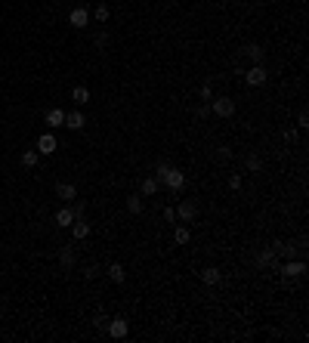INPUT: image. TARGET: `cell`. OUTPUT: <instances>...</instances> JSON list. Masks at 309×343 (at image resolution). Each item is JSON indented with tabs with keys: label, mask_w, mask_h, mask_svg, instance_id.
Masks as SVG:
<instances>
[{
	"label": "cell",
	"mask_w": 309,
	"mask_h": 343,
	"mask_svg": "<svg viewBox=\"0 0 309 343\" xmlns=\"http://www.w3.org/2000/svg\"><path fill=\"white\" fill-rule=\"evenodd\" d=\"M155 179L161 182V186H167L170 192H179L182 186H186V173H182L179 167H173V164H164V161H158V167H155Z\"/></svg>",
	"instance_id": "6da1fadb"
},
{
	"label": "cell",
	"mask_w": 309,
	"mask_h": 343,
	"mask_svg": "<svg viewBox=\"0 0 309 343\" xmlns=\"http://www.w3.org/2000/svg\"><path fill=\"white\" fill-rule=\"evenodd\" d=\"M278 272H281L288 281H291V278H300L303 272H306V260H303V257H294V260H288V263H278Z\"/></svg>",
	"instance_id": "7a4b0ae2"
},
{
	"label": "cell",
	"mask_w": 309,
	"mask_h": 343,
	"mask_svg": "<svg viewBox=\"0 0 309 343\" xmlns=\"http://www.w3.org/2000/svg\"><path fill=\"white\" fill-rule=\"evenodd\" d=\"M210 111L216 114V118H232V114H235V99L216 96V99H210Z\"/></svg>",
	"instance_id": "3957f363"
},
{
	"label": "cell",
	"mask_w": 309,
	"mask_h": 343,
	"mask_svg": "<svg viewBox=\"0 0 309 343\" xmlns=\"http://www.w3.org/2000/svg\"><path fill=\"white\" fill-rule=\"evenodd\" d=\"M108 334L111 337H118V340H124V337H127L130 334V325H127V318H124V315H114V318H108Z\"/></svg>",
	"instance_id": "277c9868"
},
{
	"label": "cell",
	"mask_w": 309,
	"mask_h": 343,
	"mask_svg": "<svg viewBox=\"0 0 309 343\" xmlns=\"http://www.w3.org/2000/svg\"><path fill=\"white\" fill-rule=\"evenodd\" d=\"M244 74V81L250 84V87H263V84H266V65H254V68H247V71H241Z\"/></svg>",
	"instance_id": "5b68a950"
},
{
	"label": "cell",
	"mask_w": 309,
	"mask_h": 343,
	"mask_svg": "<svg viewBox=\"0 0 309 343\" xmlns=\"http://www.w3.org/2000/svg\"><path fill=\"white\" fill-rule=\"evenodd\" d=\"M198 216V204L192 201V198H186V201H179V207H176V220H182V223H192Z\"/></svg>",
	"instance_id": "8992f818"
},
{
	"label": "cell",
	"mask_w": 309,
	"mask_h": 343,
	"mask_svg": "<svg viewBox=\"0 0 309 343\" xmlns=\"http://www.w3.org/2000/svg\"><path fill=\"white\" fill-rule=\"evenodd\" d=\"M68 25L71 28H87L90 25V9L87 6H74L71 13H68Z\"/></svg>",
	"instance_id": "52a82bcc"
},
{
	"label": "cell",
	"mask_w": 309,
	"mask_h": 343,
	"mask_svg": "<svg viewBox=\"0 0 309 343\" xmlns=\"http://www.w3.org/2000/svg\"><path fill=\"white\" fill-rule=\"evenodd\" d=\"M56 136L53 133H40V139H37V155H53L56 152Z\"/></svg>",
	"instance_id": "ba28073f"
},
{
	"label": "cell",
	"mask_w": 309,
	"mask_h": 343,
	"mask_svg": "<svg viewBox=\"0 0 309 343\" xmlns=\"http://www.w3.org/2000/svg\"><path fill=\"white\" fill-rule=\"evenodd\" d=\"M257 263H260V266H266V269H278V254L272 247H263L260 257H257Z\"/></svg>",
	"instance_id": "9c48e42d"
},
{
	"label": "cell",
	"mask_w": 309,
	"mask_h": 343,
	"mask_svg": "<svg viewBox=\"0 0 309 343\" xmlns=\"http://www.w3.org/2000/svg\"><path fill=\"white\" fill-rule=\"evenodd\" d=\"M244 56H247L254 65H263V62H266V50H263L260 43H247V47H244Z\"/></svg>",
	"instance_id": "30bf717a"
},
{
	"label": "cell",
	"mask_w": 309,
	"mask_h": 343,
	"mask_svg": "<svg viewBox=\"0 0 309 343\" xmlns=\"http://www.w3.org/2000/svg\"><path fill=\"white\" fill-rule=\"evenodd\" d=\"M278 254L284 257V260H294V257H303L306 250H300V244L297 241H281V247H278Z\"/></svg>",
	"instance_id": "8fae6325"
},
{
	"label": "cell",
	"mask_w": 309,
	"mask_h": 343,
	"mask_svg": "<svg viewBox=\"0 0 309 343\" xmlns=\"http://www.w3.org/2000/svg\"><path fill=\"white\" fill-rule=\"evenodd\" d=\"M84 124H87L84 111H65V127H68V130H81Z\"/></svg>",
	"instance_id": "7c38bea8"
},
{
	"label": "cell",
	"mask_w": 309,
	"mask_h": 343,
	"mask_svg": "<svg viewBox=\"0 0 309 343\" xmlns=\"http://www.w3.org/2000/svg\"><path fill=\"white\" fill-rule=\"evenodd\" d=\"M56 195H59L62 201H68V204H71V201L77 198V189L71 186V182H59V186H56Z\"/></svg>",
	"instance_id": "4fadbf2b"
},
{
	"label": "cell",
	"mask_w": 309,
	"mask_h": 343,
	"mask_svg": "<svg viewBox=\"0 0 309 343\" xmlns=\"http://www.w3.org/2000/svg\"><path fill=\"white\" fill-rule=\"evenodd\" d=\"M47 127H53V130L56 127H65V111L62 108H50L47 111Z\"/></svg>",
	"instance_id": "5bb4252c"
},
{
	"label": "cell",
	"mask_w": 309,
	"mask_h": 343,
	"mask_svg": "<svg viewBox=\"0 0 309 343\" xmlns=\"http://www.w3.org/2000/svg\"><path fill=\"white\" fill-rule=\"evenodd\" d=\"M71 223H74V213H71V207H62V210H56V226H62V229H71Z\"/></svg>",
	"instance_id": "9a60e30c"
},
{
	"label": "cell",
	"mask_w": 309,
	"mask_h": 343,
	"mask_svg": "<svg viewBox=\"0 0 309 343\" xmlns=\"http://www.w3.org/2000/svg\"><path fill=\"white\" fill-rule=\"evenodd\" d=\"M105 272H108V278H111L114 284H121L124 278H127V269H124V266H121V263H111V266H108Z\"/></svg>",
	"instance_id": "2e32d148"
},
{
	"label": "cell",
	"mask_w": 309,
	"mask_h": 343,
	"mask_svg": "<svg viewBox=\"0 0 309 343\" xmlns=\"http://www.w3.org/2000/svg\"><path fill=\"white\" fill-rule=\"evenodd\" d=\"M173 241H176V244H189V241H192V229H189L186 223L173 229Z\"/></svg>",
	"instance_id": "e0dca14e"
},
{
	"label": "cell",
	"mask_w": 309,
	"mask_h": 343,
	"mask_svg": "<svg viewBox=\"0 0 309 343\" xmlns=\"http://www.w3.org/2000/svg\"><path fill=\"white\" fill-rule=\"evenodd\" d=\"M71 235L77 238V241H81V238H87V235H90V223H87V220H74V223H71Z\"/></svg>",
	"instance_id": "ac0fdd59"
},
{
	"label": "cell",
	"mask_w": 309,
	"mask_h": 343,
	"mask_svg": "<svg viewBox=\"0 0 309 343\" xmlns=\"http://www.w3.org/2000/svg\"><path fill=\"white\" fill-rule=\"evenodd\" d=\"M220 269H213V266H207V269H201V281L204 284H220Z\"/></svg>",
	"instance_id": "d6986e66"
},
{
	"label": "cell",
	"mask_w": 309,
	"mask_h": 343,
	"mask_svg": "<svg viewBox=\"0 0 309 343\" xmlns=\"http://www.w3.org/2000/svg\"><path fill=\"white\" fill-rule=\"evenodd\" d=\"M244 167H247V173H260V170H263V158L260 155H247L244 158Z\"/></svg>",
	"instance_id": "ffe728a7"
},
{
	"label": "cell",
	"mask_w": 309,
	"mask_h": 343,
	"mask_svg": "<svg viewBox=\"0 0 309 343\" xmlns=\"http://www.w3.org/2000/svg\"><path fill=\"white\" fill-rule=\"evenodd\" d=\"M142 207H145V204H142V195H127V210H130V213L139 216Z\"/></svg>",
	"instance_id": "44dd1931"
},
{
	"label": "cell",
	"mask_w": 309,
	"mask_h": 343,
	"mask_svg": "<svg viewBox=\"0 0 309 343\" xmlns=\"http://www.w3.org/2000/svg\"><path fill=\"white\" fill-rule=\"evenodd\" d=\"M71 99L77 102V105H87V102H90V90L87 87H74L71 90Z\"/></svg>",
	"instance_id": "7402d4cb"
},
{
	"label": "cell",
	"mask_w": 309,
	"mask_h": 343,
	"mask_svg": "<svg viewBox=\"0 0 309 343\" xmlns=\"http://www.w3.org/2000/svg\"><path fill=\"white\" fill-rule=\"evenodd\" d=\"M158 189H161V182H158L155 176H145V179H142V195H155Z\"/></svg>",
	"instance_id": "603a6c76"
},
{
	"label": "cell",
	"mask_w": 309,
	"mask_h": 343,
	"mask_svg": "<svg viewBox=\"0 0 309 343\" xmlns=\"http://www.w3.org/2000/svg\"><path fill=\"white\" fill-rule=\"evenodd\" d=\"M37 158H40V155H37V148H28V152H22V164L31 170L34 164H37Z\"/></svg>",
	"instance_id": "cb8c5ba5"
},
{
	"label": "cell",
	"mask_w": 309,
	"mask_h": 343,
	"mask_svg": "<svg viewBox=\"0 0 309 343\" xmlns=\"http://www.w3.org/2000/svg\"><path fill=\"white\" fill-rule=\"evenodd\" d=\"M59 263L71 269V266H74V250H71V247H62V250H59Z\"/></svg>",
	"instance_id": "d4e9b609"
},
{
	"label": "cell",
	"mask_w": 309,
	"mask_h": 343,
	"mask_svg": "<svg viewBox=\"0 0 309 343\" xmlns=\"http://www.w3.org/2000/svg\"><path fill=\"white\" fill-rule=\"evenodd\" d=\"M108 16H111V9H108L105 3H99V6L93 9V19H96V22H108Z\"/></svg>",
	"instance_id": "484cf974"
},
{
	"label": "cell",
	"mask_w": 309,
	"mask_h": 343,
	"mask_svg": "<svg viewBox=\"0 0 309 343\" xmlns=\"http://www.w3.org/2000/svg\"><path fill=\"white\" fill-rule=\"evenodd\" d=\"M93 47H96V50H105V47H108V31H96Z\"/></svg>",
	"instance_id": "4316f807"
},
{
	"label": "cell",
	"mask_w": 309,
	"mask_h": 343,
	"mask_svg": "<svg viewBox=\"0 0 309 343\" xmlns=\"http://www.w3.org/2000/svg\"><path fill=\"white\" fill-rule=\"evenodd\" d=\"M71 213H74V220H87V201H74Z\"/></svg>",
	"instance_id": "83f0119b"
},
{
	"label": "cell",
	"mask_w": 309,
	"mask_h": 343,
	"mask_svg": "<svg viewBox=\"0 0 309 343\" xmlns=\"http://www.w3.org/2000/svg\"><path fill=\"white\" fill-rule=\"evenodd\" d=\"M99 275H102V266H99V263H93V266L84 269V278H87V281H93V278H99Z\"/></svg>",
	"instance_id": "f1b7e54d"
},
{
	"label": "cell",
	"mask_w": 309,
	"mask_h": 343,
	"mask_svg": "<svg viewBox=\"0 0 309 343\" xmlns=\"http://www.w3.org/2000/svg\"><path fill=\"white\" fill-rule=\"evenodd\" d=\"M244 186V179H241V173H232V176H229V189H232V192H238V189H241Z\"/></svg>",
	"instance_id": "f546056e"
},
{
	"label": "cell",
	"mask_w": 309,
	"mask_h": 343,
	"mask_svg": "<svg viewBox=\"0 0 309 343\" xmlns=\"http://www.w3.org/2000/svg\"><path fill=\"white\" fill-rule=\"evenodd\" d=\"M93 325H96L99 331H105V328H108V315H102V312H96V315H93Z\"/></svg>",
	"instance_id": "4dcf8cb0"
},
{
	"label": "cell",
	"mask_w": 309,
	"mask_h": 343,
	"mask_svg": "<svg viewBox=\"0 0 309 343\" xmlns=\"http://www.w3.org/2000/svg\"><path fill=\"white\" fill-rule=\"evenodd\" d=\"M198 96H201L204 102H210V99H213V87H210V84H204V87L198 90Z\"/></svg>",
	"instance_id": "1f68e13d"
},
{
	"label": "cell",
	"mask_w": 309,
	"mask_h": 343,
	"mask_svg": "<svg viewBox=\"0 0 309 343\" xmlns=\"http://www.w3.org/2000/svg\"><path fill=\"white\" fill-rule=\"evenodd\" d=\"M207 114H210V105H198V108H195V118H198V121H204Z\"/></svg>",
	"instance_id": "d6a6232c"
},
{
	"label": "cell",
	"mask_w": 309,
	"mask_h": 343,
	"mask_svg": "<svg viewBox=\"0 0 309 343\" xmlns=\"http://www.w3.org/2000/svg\"><path fill=\"white\" fill-rule=\"evenodd\" d=\"M297 127H309V114H306V108L297 114Z\"/></svg>",
	"instance_id": "836d02e7"
},
{
	"label": "cell",
	"mask_w": 309,
	"mask_h": 343,
	"mask_svg": "<svg viewBox=\"0 0 309 343\" xmlns=\"http://www.w3.org/2000/svg\"><path fill=\"white\" fill-rule=\"evenodd\" d=\"M164 220L167 223H176V207H164Z\"/></svg>",
	"instance_id": "e575fe53"
},
{
	"label": "cell",
	"mask_w": 309,
	"mask_h": 343,
	"mask_svg": "<svg viewBox=\"0 0 309 343\" xmlns=\"http://www.w3.org/2000/svg\"><path fill=\"white\" fill-rule=\"evenodd\" d=\"M284 139H288V142H297V127H288V130H284Z\"/></svg>",
	"instance_id": "d590c367"
},
{
	"label": "cell",
	"mask_w": 309,
	"mask_h": 343,
	"mask_svg": "<svg viewBox=\"0 0 309 343\" xmlns=\"http://www.w3.org/2000/svg\"><path fill=\"white\" fill-rule=\"evenodd\" d=\"M56 3H62V0H56Z\"/></svg>",
	"instance_id": "8d00e7d4"
}]
</instances>
